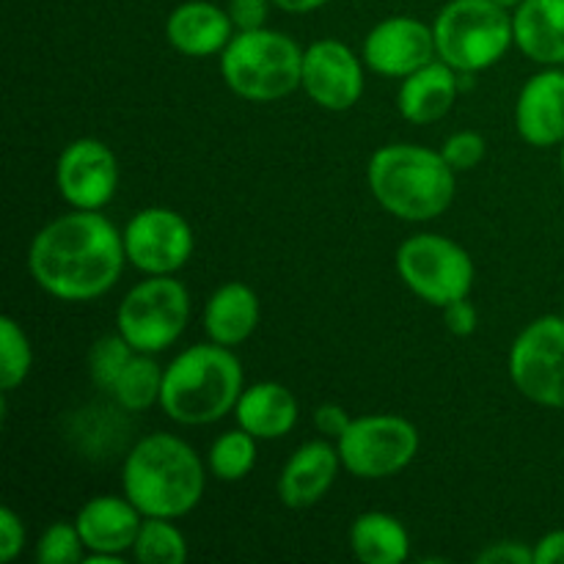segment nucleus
<instances>
[{
  "instance_id": "obj_1",
  "label": "nucleus",
  "mask_w": 564,
  "mask_h": 564,
  "mask_svg": "<svg viewBox=\"0 0 564 564\" xmlns=\"http://www.w3.org/2000/svg\"><path fill=\"white\" fill-rule=\"evenodd\" d=\"M124 235L99 209H75L33 235L28 270L42 292L64 303H88L119 284Z\"/></svg>"
},
{
  "instance_id": "obj_2",
  "label": "nucleus",
  "mask_w": 564,
  "mask_h": 564,
  "mask_svg": "<svg viewBox=\"0 0 564 564\" xmlns=\"http://www.w3.org/2000/svg\"><path fill=\"white\" fill-rule=\"evenodd\" d=\"M207 471L185 438L152 433L138 441L121 466V490L143 518H185L202 501Z\"/></svg>"
},
{
  "instance_id": "obj_3",
  "label": "nucleus",
  "mask_w": 564,
  "mask_h": 564,
  "mask_svg": "<svg viewBox=\"0 0 564 564\" xmlns=\"http://www.w3.org/2000/svg\"><path fill=\"white\" fill-rule=\"evenodd\" d=\"M367 185L389 215L408 224H427L455 202L457 171L446 163L441 149L386 143L369 158Z\"/></svg>"
},
{
  "instance_id": "obj_4",
  "label": "nucleus",
  "mask_w": 564,
  "mask_h": 564,
  "mask_svg": "<svg viewBox=\"0 0 564 564\" xmlns=\"http://www.w3.org/2000/svg\"><path fill=\"white\" fill-rule=\"evenodd\" d=\"M242 389L246 372L231 347L193 345L165 367L160 408L171 422L204 427L235 413Z\"/></svg>"
},
{
  "instance_id": "obj_5",
  "label": "nucleus",
  "mask_w": 564,
  "mask_h": 564,
  "mask_svg": "<svg viewBox=\"0 0 564 564\" xmlns=\"http://www.w3.org/2000/svg\"><path fill=\"white\" fill-rule=\"evenodd\" d=\"M303 47L273 28L237 31L220 53V77L231 94L253 105L279 102L301 88Z\"/></svg>"
},
{
  "instance_id": "obj_6",
  "label": "nucleus",
  "mask_w": 564,
  "mask_h": 564,
  "mask_svg": "<svg viewBox=\"0 0 564 564\" xmlns=\"http://www.w3.org/2000/svg\"><path fill=\"white\" fill-rule=\"evenodd\" d=\"M435 50L460 75L499 64L516 47L512 14L494 0H449L433 20Z\"/></svg>"
},
{
  "instance_id": "obj_7",
  "label": "nucleus",
  "mask_w": 564,
  "mask_h": 564,
  "mask_svg": "<svg viewBox=\"0 0 564 564\" xmlns=\"http://www.w3.org/2000/svg\"><path fill=\"white\" fill-rule=\"evenodd\" d=\"M191 319V292L174 275H149L138 281L119 303L116 330L135 352L158 356L176 345Z\"/></svg>"
},
{
  "instance_id": "obj_8",
  "label": "nucleus",
  "mask_w": 564,
  "mask_h": 564,
  "mask_svg": "<svg viewBox=\"0 0 564 564\" xmlns=\"http://www.w3.org/2000/svg\"><path fill=\"white\" fill-rule=\"evenodd\" d=\"M397 273L419 301L435 308L471 295L477 279L471 253L460 242L433 231L413 235L402 242L397 251Z\"/></svg>"
},
{
  "instance_id": "obj_9",
  "label": "nucleus",
  "mask_w": 564,
  "mask_h": 564,
  "mask_svg": "<svg viewBox=\"0 0 564 564\" xmlns=\"http://www.w3.org/2000/svg\"><path fill=\"white\" fill-rule=\"evenodd\" d=\"M416 424L391 413L352 419L336 441L345 471L358 479H389L405 471L419 455Z\"/></svg>"
},
{
  "instance_id": "obj_10",
  "label": "nucleus",
  "mask_w": 564,
  "mask_h": 564,
  "mask_svg": "<svg viewBox=\"0 0 564 564\" xmlns=\"http://www.w3.org/2000/svg\"><path fill=\"white\" fill-rule=\"evenodd\" d=\"M507 372L529 402L564 411V314L538 317L516 336Z\"/></svg>"
},
{
  "instance_id": "obj_11",
  "label": "nucleus",
  "mask_w": 564,
  "mask_h": 564,
  "mask_svg": "<svg viewBox=\"0 0 564 564\" xmlns=\"http://www.w3.org/2000/svg\"><path fill=\"white\" fill-rule=\"evenodd\" d=\"M127 262L147 275H174L196 251L193 226L176 209L147 207L121 229Z\"/></svg>"
},
{
  "instance_id": "obj_12",
  "label": "nucleus",
  "mask_w": 564,
  "mask_h": 564,
  "mask_svg": "<svg viewBox=\"0 0 564 564\" xmlns=\"http://www.w3.org/2000/svg\"><path fill=\"white\" fill-rule=\"evenodd\" d=\"M55 187L72 209H102L119 187V160L99 138H75L55 160Z\"/></svg>"
},
{
  "instance_id": "obj_13",
  "label": "nucleus",
  "mask_w": 564,
  "mask_h": 564,
  "mask_svg": "<svg viewBox=\"0 0 564 564\" xmlns=\"http://www.w3.org/2000/svg\"><path fill=\"white\" fill-rule=\"evenodd\" d=\"M364 58L339 39H319L303 50L301 88L317 108L345 113L364 97Z\"/></svg>"
},
{
  "instance_id": "obj_14",
  "label": "nucleus",
  "mask_w": 564,
  "mask_h": 564,
  "mask_svg": "<svg viewBox=\"0 0 564 564\" xmlns=\"http://www.w3.org/2000/svg\"><path fill=\"white\" fill-rule=\"evenodd\" d=\"M361 58L375 75L402 77L413 75L416 69L438 58L435 50L433 25L416 20V17H389L380 20L372 31L364 36Z\"/></svg>"
},
{
  "instance_id": "obj_15",
  "label": "nucleus",
  "mask_w": 564,
  "mask_h": 564,
  "mask_svg": "<svg viewBox=\"0 0 564 564\" xmlns=\"http://www.w3.org/2000/svg\"><path fill=\"white\" fill-rule=\"evenodd\" d=\"M516 130L534 149L560 147L564 141L562 66H545L523 83L516 99Z\"/></svg>"
},
{
  "instance_id": "obj_16",
  "label": "nucleus",
  "mask_w": 564,
  "mask_h": 564,
  "mask_svg": "<svg viewBox=\"0 0 564 564\" xmlns=\"http://www.w3.org/2000/svg\"><path fill=\"white\" fill-rule=\"evenodd\" d=\"M341 468L345 466H341L339 446L334 441H306L292 452L279 474L275 490H279L281 505L290 510H308V507L319 505L334 488Z\"/></svg>"
},
{
  "instance_id": "obj_17",
  "label": "nucleus",
  "mask_w": 564,
  "mask_h": 564,
  "mask_svg": "<svg viewBox=\"0 0 564 564\" xmlns=\"http://www.w3.org/2000/svg\"><path fill=\"white\" fill-rule=\"evenodd\" d=\"M143 516L124 494L94 496L77 510L75 527L88 554L124 556L135 545Z\"/></svg>"
},
{
  "instance_id": "obj_18",
  "label": "nucleus",
  "mask_w": 564,
  "mask_h": 564,
  "mask_svg": "<svg viewBox=\"0 0 564 564\" xmlns=\"http://www.w3.org/2000/svg\"><path fill=\"white\" fill-rule=\"evenodd\" d=\"M235 33L229 11L213 0H185L165 20V42L187 58L220 55Z\"/></svg>"
},
{
  "instance_id": "obj_19",
  "label": "nucleus",
  "mask_w": 564,
  "mask_h": 564,
  "mask_svg": "<svg viewBox=\"0 0 564 564\" xmlns=\"http://www.w3.org/2000/svg\"><path fill=\"white\" fill-rule=\"evenodd\" d=\"M460 88V72L435 58L413 75L402 77L400 91H397V110L411 124H435L455 108Z\"/></svg>"
},
{
  "instance_id": "obj_20",
  "label": "nucleus",
  "mask_w": 564,
  "mask_h": 564,
  "mask_svg": "<svg viewBox=\"0 0 564 564\" xmlns=\"http://www.w3.org/2000/svg\"><path fill=\"white\" fill-rule=\"evenodd\" d=\"M516 47L540 66H564V0H521L512 9Z\"/></svg>"
},
{
  "instance_id": "obj_21",
  "label": "nucleus",
  "mask_w": 564,
  "mask_h": 564,
  "mask_svg": "<svg viewBox=\"0 0 564 564\" xmlns=\"http://www.w3.org/2000/svg\"><path fill=\"white\" fill-rule=\"evenodd\" d=\"M262 319L259 295L242 281H229L209 295L204 306V334L224 347H240L253 336Z\"/></svg>"
},
{
  "instance_id": "obj_22",
  "label": "nucleus",
  "mask_w": 564,
  "mask_h": 564,
  "mask_svg": "<svg viewBox=\"0 0 564 564\" xmlns=\"http://www.w3.org/2000/svg\"><path fill=\"white\" fill-rule=\"evenodd\" d=\"M301 416L295 394L284 383L262 380L246 386L235 405V419L242 430L259 441H279L292 433Z\"/></svg>"
},
{
  "instance_id": "obj_23",
  "label": "nucleus",
  "mask_w": 564,
  "mask_h": 564,
  "mask_svg": "<svg viewBox=\"0 0 564 564\" xmlns=\"http://www.w3.org/2000/svg\"><path fill=\"white\" fill-rule=\"evenodd\" d=\"M350 549L364 564H402L411 556V534L391 512L369 510L352 521Z\"/></svg>"
},
{
  "instance_id": "obj_24",
  "label": "nucleus",
  "mask_w": 564,
  "mask_h": 564,
  "mask_svg": "<svg viewBox=\"0 0 564 564\" xmlns=\"http://www.w3.org/2000/svg\"><path fill=\"white\" fill-rule=\"evenodd\" d=\"M163 372L165 367H160V364L154 361V356H149V352H135V356L130 358V364L124 367V372L119 375V380H116L110 397H113L116 405H119L121 411H149V408L160 405Z\"/></svg>"
},
{
  "instance_id": "obj_25",
  "label": "nucleus",
  "mask_w": 564,
  "mask_h": 564,
  "mask_svg": "<svg viewBox=\"0 0 564 564\" xmlns=\"http://www.w3.org/2000/svg\"><path fill=\"white\" fill-rule=\"evenodd\" d=\"M257 441L259 438H253L242 427L218 435L207 452L209 474L220 479V482H240V479H246L253 471V466H257Z\"/></svg>"
},
{
  "instance_id": "obj_26",
  "label": "nucleus",
  "mask_w": 564,
  "mask_h": 564,
  "mask_svg": "<svg viewBox=\"0 0 564 564\" xmlns=\"http://www.w3.org/2000/svg\"><path fill=\"white\" fill-rule=\"evenodd\" d=\"M132 556L141 564H185L187 540L171 518H143Z\"/></svg>"
},
{
  "instance_id": "obj_27",
  "label": "nucleus",
  "mask_w": 564,
  "mask_h": 564,
  "mask_svg": "<svg viewBox=\"0 0 564 564\" xmlns=\"http://www.w3.org/2000/svg\"><path fill=\"white\" fill-rule=\"evenodd\" d=\"M33 369V347L22 325L14 317H0V389H20Z\"/></svg>"
},
{
  "instance_id": "obj_28",
  "label": "nucleus",
  "mask_w": 564,
  "mask_h": 564,
  "mask_svg": "<svg viewBox=\"0 0 564 564\" xmlns=\"http://www.w3.org/2000/svg\"><path fill=\"white\" fill-rule=\"evenodd\" d=\"M132 356H135V350H132L130 341L119 330L99 336L91 345V350H88V375H91V380L99 389L110 394Z\"/></svg>"
},
{
  "instance_id": "obj_29",
  "label": "nucleus",
  "mask_w": 564,
  "mask_h": 564,
  "mask_svg": "<svg viewBox=\"0 0 564 564\" xmlns=\"http://www.w3.org/2000/svg\"><path fill=\"white\" fill-rule=\"evenodd\" d=\"M86 543H83L80 532H77L75 523L58 521L53 527H47L42 532V538L36 540V556L39 564H77L86 562Z\"/></svg>"
},
{
  "instance_id": "obj_30",
  "label": "nucleus",
  "mask_w": 564,
  "mask_h": 564,
  "mask_svg": "<svg viewBox=\"0 0 564 564\" xmlns=\"http://www.w3.org/2000/svg\"><path fill=\"white\" fill-rule=\"evenodd\" d=\"M441 154H444V160L457 174H466V171H474L482 163L485 154H488V141L479 132L460 130L446 138L444 147H441Z\"/></svg>"
},
{
  "instance_id": "obj_31",
  "label": "nucleus",
  "mask_w": 564,
  "mask_h": 564,
  "mask_svg": "<svg viewBox=\"0 0 564 564\" xmlns=\"http://www.w3.org/2000/svg\"><path fill=\"white\" fill-rule=\"evenodd\" d=\"M25 549V523L11 507L0 510V562H14Z\"/></svg>"
},
{
  "instance_id": "obj_32",
  "label": "nucleus",
  "mask_w": 564,
  "mask_h": 564,
  "mask_svg": "<svg viewBox=\"0 0 564 564\" xmlns=\"http://www.w3.org/2000/svg\"><path fill=\"white\" fill-rule=\"evenodd\" d=\"M477 564H534V549L521 540H501L479 551Z\"/></svg>"
},
{
  "instance_id": "obj_33",
  "label": "nucleus",
  "mask_w": 564,
  "mask_h": 564,
  "mask_svg": "<svg viewBox=\"0 0 564 564\" xmlns=\"http://www.w3.org/2000/svg\"><path fill=\"white\" fill-rule=\"evenodd\" d=\"M270 3L273 0H229L226 11L237 31H257V28L268 25Z\"/></svg>"
},
{
  "instance_id": "obj_34",
  "label": "nucleus",
  "mask_w": 564,
  "mask_h": 564,
  "mask_svg": "<svg viewBox=\"0 0 564 564\" xmlns=\"http://www.w3.org/2000/svg\"><path fill=\"white\" fill-rule=\"evenodd\" d=\"M441 312H444L446 328H449L455 336H471L474 330H477L479 314H477V306H474L468 297L452 301L449 306H444Z\"/></svg>"
},
{
  "instance_id": "obj_35",
  "label": "nucleus",
  "mask_w": 564,
  "mask_h": 564,
  "mask_svg": "<svg viewBox=\"0 0 564 564\" xmlns=\"http://www.w3.org/2000/svg\"><path fill=\"white\" fill-rule=\"evenodd\" d=\"M350 413L341 405H334V402H325V405H319L317 411H314V427H317V433L328 441H339L341 433L350 427Z\"/></svg>"
},
{
  "instance_id": "obj_36",
  "label": "nucleus",
  "mask_w": 564,
  "mask_h": 564,
  "mask_svg": "<svg viewBox=\"0 0 564 564\" xmlns=\"http://www.w3.org/2000/svg\"><path fill=\"white\" fill-rule=\"evenodd\" d=\"M534 564H564V529L543 534L534 543Z\"/></svg>"
},
{
  "instance_id": "obj_37",
  "label": "nucleus",
  "mask_w": 564,
  "mask_h": 564,
  "mask_svg": "<svg viewBox=\"0 0 564 564\" xmlns=\"http://www.w3.org/2000/svg\"><path fill=\"white\" fill-rule=\"evenodd\" d=\"M328 3L330 0H273L275 9L286 11V14H308V11H317Z\"/></svg>"
},
{
  "instance_id": "obj_38",
  "label": "nucleus",
  "mask_w": 564,
  "mask_h": 564,
  "mask_svg": "<svg viewBox=\"0 0 564 564\" xmlns=\"http://www.w3.org/2000/svg\"><path fill=\"white\" fill-rule=\"evenodd\" d=\"M494 3H499V6H505V9H516L518 3H521V0H494Z\"/></svg>"
},
{
  "instance_id": "obj_39",
  "label": "nucleus",
  "mask_w": 564,
  "mask_h": 564,
  "mask_svg": "<svg viewBox=\"0 0 564 564\" xmlns=\"http://www.w3.org/2000/svg\"><path fill=\"white\" fill-rule=\"evenodd\" d=\"M560 169H562V180H564V141L560 143Z\"/></svg>"
},
{
  "instance_id": "obj_40",
  "label": "nucleus",
  "mask_w": 564,
  "mask_h": 564,
  "mask_svg": "<svg viewBox=\"0 0 564 564\" xmlns=\"http://www.w3.org/2000/svg\"><path fill=\"white\" fill-rule=\"evenodd\" d=\"M562 314H564V312H562Z\"/></svg>"
}]
</instances>
